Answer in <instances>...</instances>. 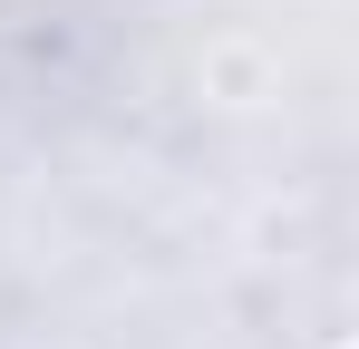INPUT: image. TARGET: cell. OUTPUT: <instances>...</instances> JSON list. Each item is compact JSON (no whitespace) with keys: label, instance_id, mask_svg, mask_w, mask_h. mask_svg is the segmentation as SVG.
<instances>
[{"label":"cell","instance_id":"obj_1","mask_svg":"<svg viewBox=\"0 0 359 349\" xmlns=\"http://www.w3.org/2000/svg\"><path fill=\"white\" fill-rule=\"evenodd\" d=\"M194 88H204L214 107H272V97H282V49H272L262 29H214V39L194 49Z\"/></svg>","mask_w":359,"mask_h":349},{"label":"cell","instance_id":"obj_2","mask_svg":"<svg viewBox=\"0 0 359 349\" xmlns=\"http://www.w3.org/2000/svg\"><path fill=\"white\" fill-rule=\"evenodd\" d=\"M320 349H350V340H320Z\"/></svg>","mask_w":359,"mask_h":349}]
</instances>
